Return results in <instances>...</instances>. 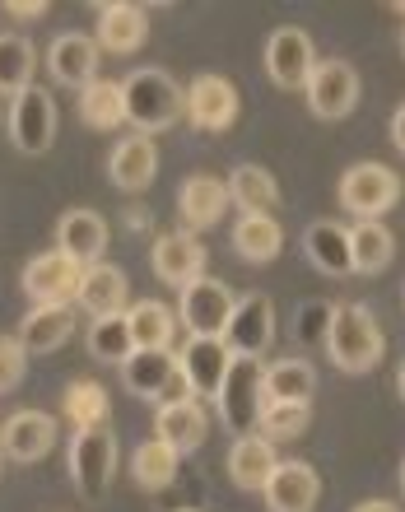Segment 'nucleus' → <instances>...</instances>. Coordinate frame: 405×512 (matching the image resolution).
Listing matches in <instances>:
<instances>
[{
  "instance_id": "393cba45",
  "label": "nucleus",
  "mask_w": 405,
  "mask_h": 512,
  "mask_svg": "<svg viewBox=\"0 0 405 512\" xmlns=\"http://www.w3.org/2000/svg\"><path fill=\"white\" fill-rule=\"evenodd\" d=\"M280 457H275V443L261 438V433H243V438H233V452H229V480L247 494H261L266 480L275 475Z\"/></svg>"
},
{
  "instance_id": "9d476101",
  "label": "nucleus",
  "mask_w": 405,
  "mask_h": 512,
  "mask_svg": "<svg viewBox=\"0 0 405 512\" xmlns=\"http://www.w3.org/2000/svg\"><path fill=\"white\" fill-rule=\"evenodd\" d=\"M80 275H84L80 261H70L61 247H52V252H38L28 261L19 284H24L28 303L42 308V303H70V298L80 294Z\"/></svg>"
},
{
  "instance_id": "a19ab883",
  "label": "nucleus",
  "mask_w": 405,
  "mask_h": 512,
  "mask_svg": "<svg viewBox=\"0 0 405 512\" xmlns=\"http://www.w3.org/2000/svg\"><path fill=\"white\" fill-rule=\"evenodd\" d=\"M5 10H10L14 19H42V14H47V5H42V0H33V5H28V0H24V5H5Z\"/></svg>"
},
{
  "instance_id": "f8f14e48",
  "label": "nucleus",
  "mask_w": 405,
  "mask_h": 512,
  "mask_svg": "<svg viewBox=\"0 0 405 512\" xmlns=\"http://www.w3.org/2000/svg\"><path fill=\"white\" fill-rule=\"evenodd\" d=\"M238 84L224 80V75H196L187 84V122L196 131H229L238 122Z\"/></svg>"
},
{
  "instance_id": "c03bdc74",
  "label": "nucleus",
  "mask_w": 405,
  "mask_h": 512,
  "mask_svg": "<svg viewBox=\"0 0 405 512\" xmlns=\"http://www.w3.org/2000/svg\"><path fill=\"white\" fill-rule=\"evenodd\" d=\"M0 461H5V429H0Z\"/></svg>"
},
{
  "instance_id": "37998d69",
  "label": "nucleus",
  "mask_w": 405,
  "mask_h": 512,
  "mask_svg": "<svg viewBox=\"0 0 405 512\" xmlns=\"http://www.w3.org/2000/svg\"><path fill=\"white\" fill-rule=\"evenodd\" d=\"M396 391H401V401H405V359H401V368H396Z\"/></svg>"
},
{
  "instance_id": "2f4dec72",
  "label": "nucleus",
  "mask_w": 405,
  "mask_h": 512,
  "mask_svg": "<svg viewBox=\"0 0 405 512\" xmlns=\"http://www.w3.org/2000/svg\"><path fill=\"white\" fill-rule=\"evenodd\" d=\"M350 256H354V275H382L396 256V238L382 219H359L350 229Z\"/></svg>"
},
{
  "instance_id": "b1692460",
  "label": "nucleus",
  "mask_w": 405,
  "mask_h": 512,
  "mask_svg": "<svg viewBox=\"0 0 405 512\" xmlns=\"http://www.w3.org/2000/svg\"><path fill=\"white\" fill-rule=\"evenodd\" d=\"M303 256L312 261V270H322L331 280L354 275V256H350V229H340L336 219H317L303 233Z\"/></svg>"
},
{
  "instance_id": "de8ad7c7",
  "label": "nucleus",
  "mask_w": 405,
  "mask_h": 512,
  "mask_svg": "<svg viewBox=\"0 0 405 512\" xmlns=\"http://www.w3.org/2000/svg\"><path fill=\"white\" fill-rule=\"evenodd\" d=\"M173 512H196V508H173Z\"/></svg>"
},
{
  "instance_id": "4c0bfd02",
  "label": "nucleus",
  "mask_w": 405,
  "mask_h": 512,
  "mask_svg": "<svg viewBox=\"0 0 405 512\" xmlns=\"http://www.w3.org/2000/svg\"><path fill=\"white\" fill-rule=\"evenodd\" d=\"M177 452L168 443H159V438H149V443L135 447V457H131V475L140 480V489H168L173 485V475H177Z\"/></svg>"
},
{
  "instance_id": "ddd939ff",
  "label": "nucleus",
  "mask_w": 405,
  "mask_h": 512,
  "mask_svg": "<svg viewBox=\"0 0 405 512\" xmlns=\"http://www.w3.org/2000/svg\"><path fill=\"white\" fill-rule=\"evenodd\" d=\"M10 140L24 154H42L56 140V98L47 89H24L19 98H10Z\"/></svg>"
},
{
  "instance_id": "6e6552de",
  "label": "nucleus",
  "mask_w": 405,
  "mask_h": 512,
  "mask_svg": "<svg viewBox=\"0 0 405 512\" xmlns=\"http://www.w3.org/2000/svg\"><path fill=\"white\" fill-rule=\"evenodd\" d=\"M177 364H182V378H187L191 396L215 405L233 368V350L219 336H187V345L177 350Z\"/></svg>"
},
{
  "instance_id": "ea45409f",
  "label": "nucleus",
  "mask_w": 405,
  "mask_h": 512,
  "mask_svg": "<svg viewBox=\"0 0 405 512\" xmlns=\"http://www.w3.org/2000/svg\"><path fill=\"white\" fill-rule=\"evenodd\" d=\"M392 145H396V154H405V103L392 112Z\"/></svg>"
},
{
  "instance_id": "f03ea898",
  "label": "nucleus",
  "mask_w": 405,
  "mask_h": 512,
  "mask_svg": "<svg viewBox=\"0 0 405 512\" xmlns=\"http://www.w3.org/2000/svg\"><path fill=\"white\" fill-rule=\"evenodd\" d=\"M122 98L135 135H159L177 126V117L187 112V89L168 70H131L122 80Z\"/></svg>"
},
{
  "instance_id": "c85d7f7f",
  "label": "nucleus",
  "mask_w": 405,
  "mask_h": 512,
  "mask_svg": "<svg viewBox=\"0 0 405 512\" xmlns=\"http://www.w3.org/2000/svg\"><path fill=\"white\" fill-rule=\"evenodd\" d=\"M317 391V368L308 359H270L261 364V396L266 401H312Z\"/></svg>"
},
{
  "instance_id": "4be33fe9",
  "label": "nucleus",
  "mask_w": 405,
  "mask_h": 512,
  "mask_svg": "<svg viewBox=\"0 0 405 512\" xmlns=\"http://www.w3.org/2000/svg\"><path fill=\"white\" fill-rule=\"evenodd\" d=\"M47 70H52V80L66 84V89H89V84L98 80V42L84 38V33L56 38L52 52H47Z\"/></svg>"
},
{
  "instance_id": "72a5a7b5",
  "label": "nucleus",
  "mask_w": 405,
  "mask_h": 512,
  "mask_svg": "<svg viewBox=\"0 0 405 512\" xmlns=\"http://www.w3.org/2000/svg\"><path fill=\"white\" fill-rule=\"evenodd\" d=\"M84 340H89V354H94L98 364H112V368H122L135 354V336H131V326H126V312H117V317H94V326L84 331Z\"/></svg>"
},
{
  "instance_id": "09e8293b",
  "label": "nucleus",
  "mask_w": 405,
  "mask_h": 512,
  "mask_svg": "<svg viewBox=\"0 0 405 512\" xmlns=\"http://www.w3.org/2000/svg\"><path fill=\"white\" fill-rule=\"evenodd\" d=\"M401 52H405V33H401Z\"/></svg>"
},
{
  "instance_id": "aec40b11",
  "label": "nucleus",
  "mask_w": 405,
  "mask_h": 512,
  "mask_svg": "<svg viewBox=\"0 0 405 512\" xmlns=\"http://www.w3.org/2000/svg\"><path fill=\"white\" fill-rule=\"evenodd\" d=\"M0 429H5V457L19 461V466L42 461L56 443V419L42 415V410H19V415H10Z\"/></svg>"
},
{
  "instance_id": "49530a36",
  "label": "nucleus",
  "mask_w": 405,
  "mask_h": 512,
  "mask_svg": "<svg viewBox=\"0 0 405 512\" xmlns=\"http://www.w3.org/2000/svg\"><path fill=\"white\" fill-rule=\"evenodd\" d=\"M401 489H405V461H401Z\"/></svg>"
},
{
  "instance_id": "58836bf2",
  "label": "nucleus",
  "mask_w": 405,
  "mask_h": 512,
  "mask_svg": "<svg viewBox=\"0 0 405 512\" xmlns=\"http://www.w3.org/2000/svg\"><path fill=\"white\" fill-rule=\"evenodd\" d=\"M28 373V350L19 336H0V396H10Z\"/></svg>"
},
{
  "instance_id": "5701e85b",
  "label": "nucleus",
  "mask_w": 405,
  "mask_h": 512,
  "mask_svg": "<svg viewBox=\"0 0 405 512\" xmlns=\"http://www.w3.org/2000/svg\"><path fill=\"white\" fill-rule=\"evenodd\" d=\"M126 294H131L126 270L108 266V261H94V266H84L75 303H80L84 312H94V317H117V312H126Z\"/></svg>"
},
{
  "instance_id": "c9c22d12",
  "label": "nucleus",
  "mask_w": 405,
  "mask_h": 512,
  "mask_svg": "<svg viewBox=\"0 0 405 512\" xmlns=\"http://www.w3.org/2000/svg\"><path fill=\"white\" fill-rule=\"evenodd\" d=\"M108 391L98 387L94 378H80L66 387V419L80 429H108Z\"/></svg>"
},
{
  "instance_id": "e433bc0d",
  "label": "nucleus",
  "mask_w": 405,
  "mask_h": 512,
  "mask_svg": "<svg viewBox=\"0 0 405 512\" xmlns=\"http://www.w3.org/2000/svg\"><path fill=\"white\" fill-rule=\"evenodd\" d=\"M312 424V405L308 401H266L257 415V433L270 443H289Z\"/></svg>"
},
{
  "instance_id": "412c9836",
  "label": "nucleus",
  "mask_w": 405,
  "mask_h": 512,
  "mask_svg": "<svg viewBox=\"0 0 405 512\" xmlns=\"http://www.w3.org/2000/svg\"><path fill=\"white\" fill-rule=\"evenodd\" d=\"M56 247L80 266H94L98 256L108 252V219L98 210H66L56 224Z\"/></svg>"
},
{
  "instance_id": "7ed1b4c3",
  "label": "nucleus",
  "mask_w": 405,
  "mask_h": 512,
  "mask_svg": "<svg viewBox=\"0 0 405 512\" xmlns=\"http://www.w3.org/2000/svg\"><path fill=\"white\" fill-rule=\"evenodd\" d=\"M336 201H340V210L354 219H382L396 201H401V173L387 168V163H378V159L354 163V168L340 173Z\"/></svg>"
},
{
  "instance_id": "2eb2a0df",
  "label": "nucleus",
  "mask_w": 405,
  "mask_h": 512,
  "mask_svg": "<svg viewBox=\"0 0 405 512\" xmlns=\"http://www.w3.org/2000/svg\"><path fill=\"white\" fill-rule=\"evenodd\" d=\"M317 66V52H312V38L303 28H275L266 38V75L270 84H280V89H303Z\"/></svg>"
},
{
  "instance_id": "a211bd4d",
  "label": "nucleus",
  "mask_w": 405,
  "mask_h": 512,
  "mask_svg": "<svg viewBox=\"0 0 405 512\" xmlns=\"http://www.w3.org/2000/svg\"><path fill=\"white\" fill-rule=\"evenodd\" d=\"M229 205H233L229 182H219L215 173H191L187 182H182V191H177V215H182V224H187L191 233L219 224V219L229 215Z\"/></svg>"
},
{
  "instance_id": "1a4fd4ad",
  "label": "nucleus",
  "mask_w": 405,
  "mask_h": 512,
  "mask_svg": "<svg viewBox=\"0 0 405 512\" xmlns=\"http://www.w3.org/2000/svg\"><path fill=\"white\" fill-rule=\"evenodd\" d=\"M219 419L229 424L233 438L243 433H257V415L266 396H261V364L257 359H233L229 378H224V391H219Z\"/></svg>"
},
{
  "instance_id": "79ce46f5",
  "label": "nucleus",
  "mask_w": 405,
  "mask_h": 512,
  "mask_svg": "<svg viewBox=\"0 0 405 512\" xmlns=\"http://www.w3.org/2000/svg\"><path fill=\"white\" fill-rule=\"evenodd\" d=\"M354 512H401L396 503H387V499H368V503H359Z\"/></svg>"
},
{
  "instance_id": "6ab92c4d",
  "label": "nucleus",
  "mask_w": 405,
  "mask_h": 512,
  "mask_svg": "<svg viewBox=\"0 0 405 512\" xmlns=\"http://www.w3.org/2000/svg\"><path fill=\"white\" fill-rule=\"evenodd\" d=\"M98 52L108 56H131L145 47L149 38V14L140 10V5H126V0H112V5H103L98 10Z\"/></svg>"
},
{
  "instance_id": "a878e982",
  "label": "nucleus",
  "mask_w": 405,
  "mask_h": 512,
  "mask_svg": "<svg viewBox=\"0 0 405 512\" xmlns=\"http://www.w3.org/2000/svg\"><path fill=\"white\" fill-rule=\"evenodd\" d=\"M108 173L122 191H145L149 182H154V173H159V149H154V140H149V135H126V140H117V149H112V159H108Z\"/></svg>"
},
{
  "instance_id": "473e14b6",
  "label": "nucleus",
  "mask_w": 405,
  "mask_h": 512,
  "mask_svg": "<svg viewBox=\"0 0 405 512\" xmlns=\"http://www.w3.org/2000/svg\"><path fill=\"white\" fill-rule=\"evenodd\" d=\"M80 117L94 131H117L126 122L122 80H94L89 89H80Z\"/></svg>"
},
{
  "instance_id": "9b49d317",
  "label": "nucleus",
  "mask_w": 405,
  "mask_h": 512,
  "mask_svg": "<svg viewBox=\"0 0 405 512\" xmlns=\"http://www.w3.org/2000/svg\"><path fill=\"white\" fill-rule=\"evenodd\" d=\"M275 340V303L266 294L238 298L229 326H224V345L233 350V359H261Z\"/></svg>"
},
{
  "instance_id": "a18cd8bd",
  "label": "nucleus",
  "mask_w": 405,
  "mask_h": 512,
  "mask_svg": "<svg viewBox=\"0 0 405 512\" xmlns=\"http://www.w3.org/2000/svg\"><path fill=\"white\" fill-rule=\"evenodd\" d=\"M392 10H396V14H401V19H405V0H401V5H392Z\"/></svg>"
},
{
  "instance_id": "0eeeda50",
  "label": "nucleus",
  "mask_w": 405,
  "mask_h": 512,
  "mask_svg": "<svg viewBox=\"0 0 405 512\" xmlns=\"http://www.w3.org/2000/svg\"><path fill=\"white\" fill-rule=\"evenodd\" d=\"M303 94H308L312 117L340 122V117H350L354 103H359V70H354L350 61H340V56H326V61L312 66Z\"/></svg>"
},
{
  "instance_id": "dca6fc26",
  "label": "nucleus",
  "mask_w": 405,
  "mask_h": 512,
  "mask_svg": "<svg viewBox=\"0 0 405 512\" xmlns=\"http://www.w3.org/2000/svg\"><path fill=\"white\" fill-rule=\"evenodd\" d=\"M154 438L173 447L177 457H191V452L210 438V415H205V401L187 396V401L159 405V410H154Z\"/></svg>"
},
{
  "instance_id": "f704fd0d",
  "label": "nucleus",
  "mask_w": 405,
  "mask_h": 512,
  "mask_svg": "<svg viewBox=\"0 0 405 512\" xmlns=\"http://www.w3.org/2000/svg\"><path fill=\"white\" fill-rule=\"evenodd\" d=\"M33 66H38L33 42L19 33H0V94L19 98L24 89H33Z\"/></svg>"
},
{
  "instance_id": "4468645a",
  "label": "nucleus",
  "mask_w": 405,
  "mask_h": 512,
  "mask_svg": "<svg viewBox=\"0 0 405 512\" xmlns=\"http://www.w3.org/2000/svg\"><path fill=\"white\" fill-rule=\"evenodd\" d=\"M205 243L196 238L191 229H177V233H163L159 243H154V252H149V261H154V275H159L168 289H187V284L205 280Z\"/></svg>"
},
{
  "instance_id": "39448f33",
  "label": "nucleus",
  "mask_w": 405,
  "mask_h": 512,
  "mask_svg": "<svg viewBox=\"0 0 405 512\" xmlns=\"http://www.w3.org/2000/svg\"><path fill=\"white\" fill-rule=\"evenodd\" d=\"M122 382L131 396L154 405H173L191 396L187 378H182V364H177V350H135L122 364Z\"/></svg>"
},
{
  "instance_id": "7c9ffc66",
  "label": "nucleus",
  "mask_w": 405,
  "mask_h": 512,
  "mask_svg": "<svg viewBox=\"0 0 405 512\" xmlns=\"http://www.w3.org/2000/svg\"><path fill=\"white\" fill-rule=\"evenodd\" d=\"M233 252L252 261V266H266L284 252V229L275 215H243L233 224Z\"/></svg>"
},
{
  "instance_id": "20e7f679",
  "label": "nucleus",
  "mask_w": 405,
  "mask_h": 512,
  "mask_svg": "<svg viewBox=\"0 0 405 512\" xmlns=\"http://www.w3.org/2000/svg\"><path fill=\"white\" fill-rule=\"evenodd\" d=\"M66 471L75 480L84 503H103L108 499V485L117 475V443H112L108 429H80L70 438V457Z\"/></svg>"
},
{
  "instance_id": "cd10ccee",
  "label": "nucleus",
  "mask_w": 405,
  "mask_h": 512,
  "mask_svg": "<svg viewBox=\"0 0 405 512\" xmlns=\"http://www.w3.org/2000/svg\"><path fill=\"white\" fill-rule=\"evenodd\" d=\"M224 182H229V201L238 205L243 215H275L280 182L270 177V168H261V163H238Z\"/></svg>"
},
{
  "instance_id": "f3484780",
  "label": "nucleus",
  "mask_w": 405,
  "mask_h": 512,
  "mask_svg": "<svg viewBox=\"0 0 405 512\" xmlns=\"http://www.w3.org/2000/svg\"><path fill=\"white\" fill-rule=\"evenodd\" d=\"M261 499H266L270 512H312L322 499V480H317L308 461H280L275 475L266 480V489H261Z\"/></svg>"
},
{
  "instance_id": "c756f323",
  "label": "nucleus",
  "mask_w": 405,
  "mask_h": 512,
  "mask_svg": "<svg viewBox=\"0 0 405 512\" xmlns=\"http://www.w3.org/2000/svg\"><path fill=\"white\" fill-rule=\"evenodd\" d=\"M126 326H131L135 336V350H173L177 340V312L168 308V303H154V298H145V303H131L126 308Z\"/></svg>"
},
{
  "instance_id": "f257e3e1",
  "label": "nucleus",
  "mask_w": 405,
  "mask_h": 512,
  "mask_svg": "<svg viewBox=\"0 0 405 512\" xmlns=\"http://www.w3.org/2000/svg\"><path fill=\"white\" fill-rule=\"evenodd\" d=\"M322 345L340 373H373L382 364V354H387V336H382L378 317L364 303H336Z\"/></svg>"
},
{
  "instance_id": "423d86ee",
  "label": "nucleus",
  "mask_w": 405,
  "mask_h": 512,
  "mask_svg": "<svg viewBox=\"0 0 405 512\" xmlns=\"http://www.w3.org/2000/svg\"><path fill=\"white\" fill-rule=\"evenodd\" d=\"M233 308H238V298L224 280L215 275H205V280L187 284L182 294H177V322L187 326V336H219L224 340V326H229Z\"/></svg>"
},
{
  "instance_id": "bb28decb",
  "label": "nucleus",
  "mask_w": 405,
  "mask_h": 512,
  "mask_svg": "<svg viewBox=\"0 0 405 512\" xmlns=\"http://www.w3.org/2000/svg\"><path fill=\"white\" fill-rule=\"evenodd\" d=\"M75 331V312L66 303H42V308H28V317L19 322V340H24L28 354H56Z\"/></svg>"
}]
</instances>
